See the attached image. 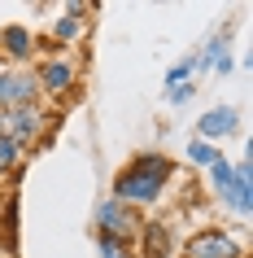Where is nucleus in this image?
<instances>
[{
    "label": "nucleus",
    "instance_id": "obj_1",
    "mask_svg": "<svg viewBox=\"0 0 253 258\" xmlns=\"http://www.w3.org/2000/svg\"><path fill=\"white\" fill-rule=\"evenodd\" d=\"M171 158H161V153H140L127 171L118 175V184H114V202H157L161 188H166V179H171Z\"/></svg>",
    "mask_w": 253,
    "mask_h": 258
},
{
    "label": "nucleus",
    "instance_id": "obj_2",
    "mask_svg": "<svg viewBox=\"0 0 253 258\" xmlns=\"http://www.w3.org/2000/svg\"><path fill=\"white\" fill-rule=\"evenodd\" d=\"M184 258H240V245L231 241L223 228H201L197 236L184 245Z\"/></svg>",
    "mask_w": 253,
    "mask_h": 258
},
{
    "label": "nucleus",
    "instance_id": "obj_3",
    "mask_svg": "<svg viewBox=\"0 0 253 258\" xmlns=\"http://www.w3.org/2000/svg\"><path fill=\"white\" fill-rule=\"evenodd\" d=\"M96 223L105 228V236H109V241H122V236L140 232V219H135L122 202H114V197H109V202H101V210H96Z\"/></svg>",
    "mask_w": 253,
    "mask_h": 258
},
{
    "label": "nucleus",
    "instance_id": "obj_4",
    "mask_svg": "<svg viewBox=\"0 0 253 258\" xmlns=\"http://www.w3.org/2000/svg\"><path fill=\"white\" fill-rule=\"evenodd\" d=\"M35 92H40V88H35L31 75H14V70L0 75V109H5V114H9V109H27L31 101H35Z\"/></svg>",
    "mask_w": 253,
    "mask_h": 258
},
{
    "label": "nucleus",
    "instance_id": "obj_5",
    "mask_svg": "<svg viewBox=\"0 0 253 258\" xmlns=\"http://www.w3.org/2000/svg\"><path fill=\"white\" fill-rule=\"evenodd\" d=\"M227 206L236 210V215H249V206H253V188H249V162H240L231 166V184H227Z\"/></svg>",
    "mask_w": 253,
    "mask_h": 258
},
{
    "label": "nucleus",
    "instance_id": "obj_6",
    "mask_svg": "<svg viewBox=\"0 0 253 258\" xmlns=\"http://www.w3.org/2000/svg\"><path fill=\"white\" fill-rule=\"evenodd\" d=\"M35 132H40V114H35L31 105L27 109H9V114H5V136H9V140L22 145V140H31Z\"/></svg>",
    "mask_w": 253,
    "mask_h": 258
},
{
    "label": "nucleus",
    "instance_id": "obj_7",
    "mask_svg": "<svg viewBox=\"0 0 253 258\" xmlns=\"http://www.w3.org/2000/svg\"><path fill=\"white\" fill-rule=\"evenodd\" d=\"M144 228V258H171V232L161 223H140Z\"/></svg>",
    "mask_w": 253,
    "mask_h": 258
},
{
    "label": "nucleus",
    "instance_id": "obj_8",
    "mask_svg": "<svg viewBox=\"0 0 253 258\" xmlns=\"http://www.w3.org/2000/svg\"><path fill=\"white\" fill-rule=\"evenodd\" d=\"M35 83H44L48 92H66L70 83H74V70H70L66 61H48V66H44V75H40Z\"/></svg>",
    "mask_w": 253,
    "mask_h": 258
},
{
    "label": "nucleus",
    "instance_id": "obj_9",
    "mask_svg": "<svg viewBox=\"0 0 253 258\" xmlns=\"http://www.w3.org/2000/svg\"><path fill=\"white\" fill-rule=\"evenodd\" d=\"M197 127H201V136H227L236 127V109H210Z\"/></svg>",
    "mask_w": 253,
    "mask_h": 258
},
{
    "label": "nucleus",
    "instance_id": "obj_10",
    "mask_svg": "<svg viewBox=\"0 0 253 258\" xmlns=\"http://www.w3.org/2000/svg\"><path fill=\"white\" fill-rule=\"evenodd\" d=\"M0 48H5L9 57H27L31 53V35L22 27H5L0 31Z\"/></svg>",
    "mask_w": 253,
    "mask_h": 258
},
{
    "label": "nucleus",
    "instance_id": "obj_11",
    "mask_svg": "<svg viewBox=\"0 0 253 258\" xmlns=\"http://www.w3.org/2000/svg\"><path fill=\"white\" fill-rule=\"evenodd\" d=\"M188 158H192L197 166H214V162H218V153H214L210 145H205V140H197V145H188Z\"/></svg>",
    "mask_w": 253,
    "mask_h": 258
},
{
    "label": "nucleus",
    "instance_id": "obj_12",
    "mask_svg": "<svg viewBox=\"0 0 253 258\" xmlns=\"http://www.w3.org/2000/svg\"><path fill=\"white\" fill-rule=\"evenodd\" d=\"M18 153H22V145H18V140H9L5 132H0V171H5V166H14Z\"/></svg>",
    "mask_w": 253,
    "mask_h": 258
},
{
    "label": "nucleus",
    "instance_id": "obj_13",
    "mask_svg": "<svg viewBox=\"0 0 253 258\" xmlns=\"http://www.w3.org/2000/svg\"><path fill=\"white\" fill-rule=\"evenodd\" d=\"M79 35V9H70L61 22H57V40H74Z\"/></svg>",
    "mask_w": 253,
    "mask_h": 258
},
{
    "label": "nucleus",
    "instance_id": "obj_14",
    "mask_svg": "<svg viewBox=\"0 0 253 258\" xmlns=\"http://www.w3.org/2000/svg\"><path fill=\"white\" fill-rule=\"evenodd\" d=\"M210 175H214V188L227 192V184H231V162H223V158H218V162L210 166Z\"/></svg>",
    "mask_w": 253,
    "mask_h": 258
},
{
    "label": "nucleus",
    "instance_id": "obj_15",
    "mask_svg": "<svg viewBox=\"0 0 253 258\" xmlns=\"http://www.w3.org/2000/svg\"><path fill=\"white\" fill-rule=\"evenodd\" d=\"M101 258H131V254H127V245H122V241H109V236H101Z\"/></svg>",
    "mask_w": 253,
    "mask_h": 258
},
{
    "label": "nucleus",
    "instance_id": "obj_16",
    "mask_svg": "<svg viewBox=\"0 0 253 258\" xmlns=\"http://www.w3.org/2000/svg\"><path fill=\"white\" fill-rule=\"evenodd\" d=\"M188 96H192V88H171V101H175V105H179V101H188Z\"/></svg>",
    "mask_w": 253,
    "mask_h": 258
}]
</instances>
